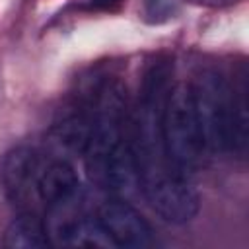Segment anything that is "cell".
I'll use <instances>...</instances> for the list:
<instances>
[{
	"instance_id": "cell-1",
	"label": "cell",
	"mask_w": 249,
	"mask_h": 249,
	"mask_svg": "<svg viewBox=\"0 0 249 249\" xmlns=\"http://www.w3.org/2000/svg\"><path fill=\"white\" fill-rule=\"evenodd\" d=\"M160 74L150 76L138 111L130 124V150L136 181L150 206L171 224L191 222L198 212V195L187 173L169 158L161 130L160 107L165 95Z\"/></svg>"
},
{
	"instance_id": "cell-2",
	"label": "cell",
	"mask_w": 249,
	"mask_h": 249,
	"mask_svg": "<svg viewBox=\"0 0 249 249\" xmlns=\"http://www.w3.org/2000/svg\"><path fill=\"white\" fill-rule=\"evenodd\" d=\"M124 97L119 86L101 89L89 132L82 148L89 179L105 191H124L136 181V169L130 150V128L124 111Z\"/></svg>"
},
{
	"instance_id": "cell-3",
	"label": "cell",
	"mask_w": 249,
	"mask_h": 249,
	"mask_svg": "<svg viewBox=\"0 0 249 249\" xmlns=\"http://www.w3.org/2000/svg\"><path fill=\"white\" fill-rule=\"evenodd\" d=\"M195 111L208 152L245 154L247 146V84H237L214 70L202 72L191 86Z\"/></svg>"
},
{
	"instance_id": "cell-4",
	"label": "cell",
	"mask_w": 249,
	"mask_h": 249,
	"mask_svg": "<svg viewBox=\"0 0 249 249\" xmlns=\"http://www.w3.org/2000/svg\"><path fill=\"white\" fill-rule=\"evenodd\" d=\"M160 130L169 158L185 173L200 165L208 150L195 111L191 86L177 84L167 88L160 107Z\"/></svg>"
},
{
	"instance_id": "cell-5",
	"label": "cell",
	"mask_w": 249,
	"mask_h": 249,
	"mask_svg": "<svg viewBox=\"0 0 249 249\" xmlns=\"http://www.w3.org/2000/svg\"><path fill=\"white\" fill-rule=\"evenodd\" d=\"M109 245L124 249H140L152 243V228L146 218L121 198L105 200L95 216Z\"/></svg>"
},
{
	"instance_id": "cell-6",
	"label": "cell",
	"mask_w": 249,
	"mask_h": 249,
	"mask_svg": "<svg viewBox=\"0 0 249 249\" xmlns=\"http://www.w3.org/2000/svg\"><path fill=\"white\" fill-rule=\"evenodd\" d=\"M43 161L41 154L29 146H18L4 156L0 181L14 202H27L29 198H35V181Z\"/></svg>"
},
{
	"instance_id": "cell-7",
	"label": "cell",
	"mask_w": 249,
	"mask_h": 249,
	"mask_svg": "<svg viewBox=\"0 0 249 249\" xmlns=\"http://www.w3.org/2000/svg\"><path fill=\"white\" fill-rule=\"evenodd\" d=\"M78 175L74 167L64 160L43 161L35 181V200L47 208L74 200L78 195Z\"/></svg>"
},
{
	"instance_id": "cell-8",
	"label": "cell",
	"mask_w": 249,
	"mask_h": 249,
	"mask_svg": "<svg viewBox=\"0 0 249 249\" xmlns=\"http://www.w3.org/2000/svg\"><path fill=\"white\" fill-rule=\"evenodd\" d=\"M4 245L10 249H39L51 245L45 222L33 214L18 216L4 233Z\"/></svg>"
},
{
	"instance_id": "cell-9",
	"label": "cell",
	"mask_w": 249,
	"mask_h": 249,
	"mask_svg": "<svg viewBox=\"0 0 249 249\" xmlns=\"http://www.w3.org/2000/svg\"><path fill=\"white\" fill-rule=\"evenodd\" d=\"M148 14L150 16H167L169 14V4L165 0H148Z\"/></svg>"
},
{
	"instance_id": "cell-10",
	"label": "cell",
	"mask_w": 249,
	"mask_h": 249,
	"mask_svg": "<svg viewBox=\"0 0 249 249\" xmlns=\"http://www.w3.org/2000/svg\"><path fill=\"white\" fill-rule=\"evenodd\" d=\"M121 0H91V6L93 8H111L115 4H119Z\"/></svg>"
},
{
	"instance_id": "cell-11",
	"label": "cell",
	"mask_w": 249,
	"mask_h": 249,
	"mask_svg": "<svg viewBox=\"0 0 249 249\" xmlns=\"http://www.w3.org/2000/svg\"><path fill=\"white\" fill-rule=\"evenodd\" d=\"M195 2H200V4H208V6H222V4H230V2H235V0H195Z\"/></svg>"
}]
</instances>
